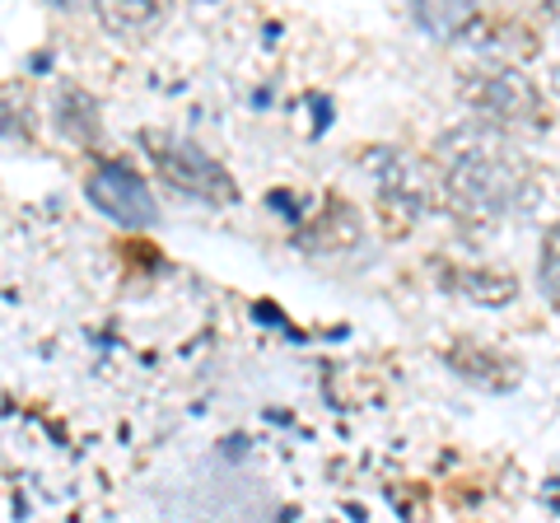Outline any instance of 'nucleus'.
Here are the masks:
<instances>
[{"label":"nucleus","instance_id":"obj_6","mask_svg":"<svg viewBox=\"0 0 560 523\" xmlns=\"http://www.w3.org/2000/svg\"><path fill=\"white\" fill-rule=\"evenodd\" d=\"M448 364L453 370H458L467 383H477V388H490V393H510L514 388V364L504 360V356H495V351H486L481 341H458L448 351Z\"/></svg>","mask_w":560,"mask_h":523},{"label":"nucleus","instance_id":"obj_2","mask_svg":"<svg viewBox=\"0 0 560 523\" xmlns=\"http://www.w3.org/2000/svg\"><path fill=\"white\" fill-rule=\"evenodd\" d=\"M140 146H145L154 173H160L173 191H183L191 201H206V206H234L238 201L234 178L210 160L201 146L183 141V136H164V131H140Z\"/></svg>","mask_w":560,"mask_h":523},{"label":"nucleus","instance_id":"obj_4","mask_svg":"<svg viewBox=\"0 0 560 523\" xmlns=\"http://www.w3.org/2000/svg\"><path fill=\"white\" fill-rule=\"evenodd\" d=\"M84 197L98 216L117 220L121 230H154L160 224V201L127 160H103L84 183Z\"/></svg>","mask_w":560,"mask_h":523},{"label":"nucleus","instance_id":"obj_3","mask_svg":"<svg viewBox=\"0 0 560 523\" xmlns=\"http://www.w3.org/2000/svg\"><path fill=\"white\" fill-rule=\"evenodd\" d=\"M463 98L481 113V121L510 131V127H541L547 121V98L537 80L518 66H486L477 75H463Z\"/></svg>","mask_w":560,"mask_h":523},{"label":"nucleus","instance_id":"obj_1","mask_svg":"<svg viewBox=\"0 0 560 523\" xmlns=\"http://www.w3.org/2000/svg\"><path fill=\"white\" fill-rule=\"evenodd\" d=\"M434 168H440V187L453 216L477 224L514 216L533 197V168L514 146V136L481 117L444 136L434 150Z\"/></svg>","mask_w":560,"mask_h":523},{"label":"nucleus","instance_id":"obj_12","mask_svg":"<svg viewBox=\"0 0 560 523\" xmlns=\"http://www.w3.org/2000/svg\"><path fill=\"white\" fill-rule=\"evenodd\" d=\"M556 33H560V10H556Z\"/></svg>","mask_w":560,"mask_h":523},{"label":"nucleus","instance_id":"obj_8","mask_svg":"<svg viewBox=\"0 0 560 523\" xmlns=\"http://www.w3.org/2000/svg\"><path fill=\"white\" fill-rule=\"evenodd\" d=\"M444 286L467 294L471 304H486V309H500V304H514V276H500V271H486V267H453L444 271Z\"/></svg>","mask_w":560,"mask_h":523},{"label":"nucleus","instance_id":"obj_9","mask_svg":"<svg viewBox=\"0 0 560 523\" xmlns=\"http://www.w3.org/2000/svg\"><path fill=\"white\" fill-rule=\"evenodd\" d=\"M411 20L425 28L430 38H440V43H463L467 28L477 24V10H471V5H416Z\"/></svg>","mask_w":560,"mask_h":523},{"label":"nucleus","instance_id":"obj_11","mask_svg":"<svg viewBox=\"0 0 560 523\" xmlns=\"http://www.w3.org/2000/svg\"><path fill=\"white\" fill-rule=\"evenodd\" d=\"M537 281L541 290L551 294L560 304V224H551L547 234H541V248H537Z\"/></svg>","mask_w":560,"mask_h":523},{"label":"nucleus","instance_id":"obj_5","mask_svg":"<svg viewBox=\"0 0 560 523\" xmlns=\"http://www.w3.org/2000/svg\"><path fill=\"white\" fill-rule=\"evenodd\" d=\"M370 173L383 191V201H393L401 216H420L430 206V178L416 160L401 150H370Z\"/></svg>","mask_w":560,"mask_h":523},{"label":"nucleus","instance_id":"obj_7","mask_svg":"<svg viewBox=\"0 0 560 523\" xmlns=\"http://www.w3.org/2000/svg\"><path fill=\"white\" fill-rule=\"evenodd\" d=\"M51 117H57V131L66 141H75V146L98 141V103L80 84H61L57 98H51Z\"/></svg>","mask_w":560,"mask_h":523},{"label":"nucleus","instance_id":"obj_10","mask_svg":"<svg viewBox=\"0 0 560 523\" xmlns=\"http://www.w3.org/2000/svg\"><path fill=\"white\" fill-rule=\"evenodd\" d=\"M98 20L113 33H136V28H150L160 20V5H150V0H140V5H103Z\"/></svg>","mask_w":560,"mask_h":523}]
</instances>
